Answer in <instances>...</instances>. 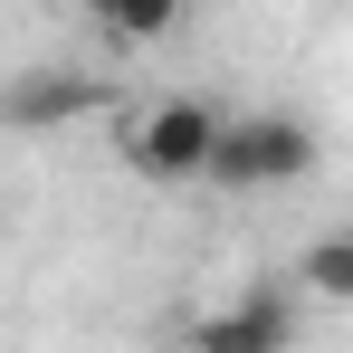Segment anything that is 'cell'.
<instances>
[{
    "label": "cell",
    "instance_id": "obj_4",
    "mask_svg": "<svg viewBox=\"0 0 353 353\" xmlns=\"http://www.w3.org/2000/svg\"><path fill=\"white\" fill-rule=\"evenodd\" d=\"M86 105H96L86 77H19V86L0 96V115H10V124H58V115H86Z\"/></svg>",
    "mask_w": 353,
    "mask_h": 353
},
{
    "label": "cell",
    "instance_id": "obj_2",
    "mask_svg": "<svg viewBox=\"0 0 353 353\" xmlns=\"http://www.w3.org/2000/svg\"><path fill=\"white\" fill-rule=\"evenodd\" d=\"M220 134H230V124L210 115L201 96H172V105H153V115L134 124L124 163H134L143 181H201L210 163H220Z\"/></svg>",
    "mask_w": 353,
    "mask_h": 353
},
{
    "label": "cell",
    "instance_id": "obj_1",
    "mask_svg": "<svg viewBox=\"0 0 353 353\" xmlns=\"http://www.w3.org/2000/svg\"><path fill=\"white\" fill-rule=\"evenodd\" d=\"M296 172H315V124H296V115H230L220 163H210L220 191H268V181H296Z\"/></svg>",
    "mask_w": 353,
    "mask_h": 353
},
{
    "label": "cell",
    "instance_id": "obj_5",
    "mask_svg": "<svg viewBox=\"0 0 353 353\" xmlns=\"http://www.w3.org/2000/svg\"><path fill=\"white\" fill-rule=\"evenodd\" d=\"M296 287H305V296H325V305H353V230L305 239V258H296Z\"/></svg>",
    "mask_w": 353,
    "mask_h": 353
},
{
    "label": "cell",
    "instance_id": "obj_3",
    "mask_svg": "<svg viewBox=\"0 0 353 353\" xmlns=\"http://www.w3.org/2000/svg\"><path fill=\"white\" fill-rule=\"evenodd\" d=\"M191 344L201 353H296V305L277 287H258V296H239V305H220V315H201Z\"/></svg>",
    "mask_w": 353,
    "mask_h": 353
},
{
    "label": "cell",
    "instance_id": "obj_6",
    "mask_svg": "<svg viewBox=\"0 0 353 353\" xmlns=\"http://www.w3.org/2000/svg\"><path fill=\"white\" fill-rule=\"evenodd\" d=\"M96 29H115V39H163V29H172V0H115V10H96Z\"/></svg>",
    "mask_w": 353,
    "mask_h": 353
}]
</instances>
